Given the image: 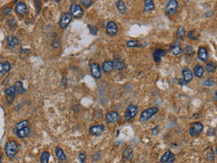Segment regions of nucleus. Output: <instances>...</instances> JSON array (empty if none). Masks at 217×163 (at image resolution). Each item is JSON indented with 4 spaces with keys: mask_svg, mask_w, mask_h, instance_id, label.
<instances>
[{
    "mask_svg": "<svg viewBox=\"0 0 217 163\" xmlns=\"http://www.w3.org/2000/svg\"><path fill=\"white\" fill-rule=\"evenodd\" d=\"M187 36H188L189 39H191V40H193V41H196V40H197V38L199 37V34L196 32L195 30H192V31H189V32H188Z\"/></svg>",
    "mask_w": 217,
    "mask_h": 163,
    "instance_id": "c9c22d12",
    "label": "nucleus"
},
{
    "mask_svg": "<svg viewBox=\"0 0 217 163\" xmlns=\"http://www.w3.org/2000/svg\"><path fill=\"white\" fill-rule=\"evenodd\" d=\"M197 57L199 60L203 61V62H206L208 60V52H207L206 48L205 46H200L199 49H198V52H197Z\"/></svg>",
    "mask_w": 217,
    "mask_h": 163,
    "instance_id": "dca6fc26",
    "label": "nucleus"
},
{
    "mask_svg": "<svg viewBox=\"0 0 217 163\" xmlns=\"http://www.w3.org/2000/svg\"><path fill=\"white\" fill-rule=\"evenodd\" d=\"M165 54H166V51L164 49H156L152 54V56L156 63H160L162 57H164Z\"/></svg>",
    "mask_w": 217,
    "mask_h": 163,
    "instance_id": "2eb2a0df",
    "label": "nucleus"
},
{
    "mask_svg": "<svg viewBox=\"0 0 217 163\" xmlns=\"http://www.w3.org/2000/svg\"><path fill=\"white\" fill-rule=\"evenodd\" d=\"M50 159V153L48 152H43L41 155V163H48Z\"/></svg>",
    "mask_w": 217,
    "mask_h": 163,
    "instance_id": "f704fd0d",
    "label": "nucleus"
},
{
    "mask_svg": "<svg viewBox=\"0 0 217 163\" xmlns=\"http://www.w3.org/2000/svg\"><path fill=\"white\" fill-rule=\"evenodd\" d=\"M206 156L207 161H214L215 159V152L213 151V149L211 147H208L206 150Z\"/></svg>",
    "mask_w": 217,
    "mask_h": 163,
    "instance_id": "7c9ffc66",
    "label": "nucleus"
},
{
    "mask_svg": "<svg viewBox=\"0 0 217 163\" xmlns=\"http://www.w3.org/2000/svg\"><path fill=\"white\" fill-rule=\"evenodd\" d=\"M51 45H52V47L53 49H58L60 47V42L57 39H53V40H52V42H51Z\"/></svg>",
    "mask_w": 217,
    "mask_h": 163,
    "instance_id": "a19ab883",
    "label": "nucleus"
},
{
    "mask_svg": "<svg viewBox=\"0 0 217 163\" xmlns=\"http://www.w3.org/2000/svg\"><path fill=\"white\" fill-rule=\"evenodd\" d=\"M155 9V3L153 0L144 1V12H149Z\"/></svg>",
    "mask_w": 217,
    "mask_h": 163,
    "instance_id": "c85d7f7f",
    "label": "nucleus"
},
{
    "mask_svg": "<svg viewBox=\"0 0 217 163\" xmlns=\"http://www.w3.org/2000/svg\"><path fill=\"white\" fill-rule=\"evenodd\" d=\"M204 73H205V68L202 65H197L195 66V68H194V75H196V77H197V78H202L203 75H204Z\"/></svg>",
    "mask_w": 217,
    "mask_h": 163,
    "instance_id": "bb28decb",
    "label": "nucleus"
},
{
    "mask_svg": "<svg viewBox=\"0 0 217 163\" xmlns=\"http://www.w3.org/2000/svg\"><path fill=\"white\" fill-rule=\"evenodd\" d=\"M105 120L108 123H115L117 121H119L120 120V115L118 111H109L106 116H105Z\"/></svg>",
    "mask_w": 217,
    "mask_h": 163,
    "instance_id": "6e6552de",
    "label": "nucleus"
},
{
    "mask_svg": "<svg viewBox=\"0 0 217 163\" xmlns=\"http://www.w3.org/2000/svg\"><path fill=\"white\" fill-rule=\"evenodd\" d=\"M106 32L110 35H116L118 33V25L114 21H110L106 25Z\"/></svg>",
    "mask_w": 217,
    "mask_h": 163,
    "instance_id": "4468645a",
    "label": "nucleus"
},
{
    "mask_svg": "<svg viewBox=\"0 0 217 163\" xmlns=\"http://www.w3.org/2000/svg\"><path fill=\"white\" fill-rule=\"evenodd\" d=\"M5 94H6V97H7V103H8L9 105L12 104L13 102L15 101V97H16V90H15L14 86H10L8 87V88H7V89L5 90Z\"/></svg>",
    "mask_w": 217,
    "mask_h": 163,
    "instance_id": "9d476101",
    "label": "nucleus"
},
{
    "mask_svg": "<svg viewBox=\"0 0 217 163\" xmlns=\"http://www.w3.org/2000/svg\"><path fill=\"white\" fill-rule=\"evenodd\" d=\"M126 46L128 48H136V47H139V43L137 40H129L126 43Z\"/></svg>",
    "mask_w": 217,
    "mask_h": 163,
    "instance_id": "72a5a7b5",
    "label": "nucleus"
},
{
    "mask_svg": "<svg viewBox=\"0 0 217 163\" xmlns=\"http://www.w3.org/2000/svg\"><path fill=\"white\" fill-rule=\"evenodd\" d=\"M16 11L20 15H25L27 13V7L26 5L24 2H18L16 7Z\"/></svg>",
    "mask_w": 217,
    "mask_h": 163,
    "instance_id": "393cba45",
    "label": "nucleus"
},
{
    "mask_svg": "<svg viewBox=\"0 0 217 163\" xmlns=\"http://www.w3.org/2000/svg\"><path fill=\"white\" fill-rule=\"evenodd\" d=\"M70 14L72 15V17H75V18H81L83 16V14H84V11H83V7L76 4V3H72L70 7Z\"/></svg>",
    "mask_w": 217,
    "mask_h": 163,
    "instance_id": "20e7f679",
    "label": "nucleus"
},
{
    "mask_svg": "<svg viewBox=\"0 0 217 163\" xmlns=\"http://www.w3.org/2000/svg\"><path fill=\"white\" fill-rule=\"evenodd\" d=\"M2 162V154H1V152H0V163Z\"/></svg>",
    "mask_w": 217,
    "mask_h": 163,
    "instance_id": "09e8293b",
    "label": "nucleus"
},
{
    "mask_svg": "<svg viewBox=\"0 0 217 163\" xmlns=\"http://www.w3.org/2000/svg\"><path fill=\"white\" fill-rule=\"evenodd\" d=\"M184 53L186 54H193V48L190 46V45H187L186 48H185V50L183 51Z\"/></svg>",
    "mask_w": 217,
    "mask_h": 163,
    "instance_id": "37998d69",
    "label": "nucleus"
},
{
    "mask_svg": "<svg viewBox=\"0 0 217 163\" xmlns=\"http://www.w3.org/2000/svg\"><path fill=\"white\" fill-rule=\"evenodd\" d=\"M16 136L18 139H25L26 138L29 134H30V128L29 127H25V128H23L21 130H17L16 132Z\"/></svg>",
    "mask_w": 217,
    "mask_h": 163,
    "instance_id": "b1692460",
    "label": "nucleus"
},
{
    "mask_svg": "<svg viewBox=\"0 0 217 163\" xmlns=\"http://www.w3.org/2000/svg\"><path fill=\"white\" fill-rule=\"evenodd\" d=\"M182 75H183V77H184V81L186 84H188L189 82H191L193 80V73L192 71L189 69V68H184L182 70Z\"/></svg>",
    "mask_w": 217,
    "mask_h": 163,
    "instance_id": "6ab92c4d",
    "label": "nucleus"
},
{
    "mask_svg": "<svg viewBox=\"0 0 217 163\" xmlns=\"http://www.w3.org/2000/svg\"><path fill=\"white\" fill-rule=\"evenodd\" d=\"M102 67V70H103V72L105 74H111L114 70L113 62L110 61V60L109 61H105V62H103Z\"/></svg>",
    "mask_w": 217,
    "mask_h": 163,
    "instance_id": "412c9836",
    "label": "nucleus"
},
{
    "mask_svg": "<svg viewBox=\"0 0 217 163\" xmlns=\"http://www.w3.org/2000/svg\"><path fill=\"white\" fill-rule=\"evenodd\" d=\"M30 126V122L27 120H23L19 122H17L16 124H15L14 126V132L16 133L17 130H21L23 128H25V127H29Z\"/></svg>",
    "mask_w": 217,
    "mask_h": 163,
    "instance_id": "4be33fe9",
    "label": "nucleus"
},
{
    "mask_svg": "<svg viewBox=\"0 0 217 163\" xmlns=\"http://www.w3.org/2000/svg\"><path fill=\"white\" fill-rule=\"evenodd\" d=\"M116 7H117L118 11H119L120 14H122V15L125 14V13H126V11H127V7H126L125 3L123 2V1H120V0L116 1Z\"/></svg>",
    "mask_w": 217,
    "mask_h": 163,
    "instance_id": "c756f323",
    "label": "nucleus"
},
{
    "mask_svg": "<svg viewBox=\"0 0 217 163\" xmlns=\"http://www.w3.org/2000/svg\"><path fill=\"white\" fill-rule=\"evenodd\" d=\"M206 70L208 73H215V70H216V65L215 63H213V62H210L206 66Z\"/></svg>",
    "mask_w": 217,
    "mask_h": 163,
    "instance_id": "473e14b6",
    "label": "nucleus"
},
{
    "mask_svg": "<svg viewBox=\"0 0 217 163\" xmlns=\"http://www.w3.org/2000/svg\"><path fill=\"white\" fill-rule=\"evenodd\" d=\"M18 43H19V39H18V37H16L15 35H9L7 38V44L9 48L16 47Z\"/></svg>",
    "mask_w": 217,
    "mask_h": 163,
    "instance_id": "aec40b11",
    "label": "nucleus"
},
{
    "mask_svg": "<svg viewBox=\"0 0 217 163\" xmlns=\"http://www.w3.org/2000/svg\"><path fill=\"white\" fill-rule=\"evenodd\" d=\"M186 29L184 26H179L176 30V37L179 39V40H183L186 36Z\"/></svg>",
    "mask_w": 217,
    "mask_h": 163,
    "instance_id": "2f4dec72",
    "label": "nucleus"
},
{
    "mask_svg": "<svg viewBox=\"0 0 217 163\" xmlns=\"http://www.w3.org/2000/svg\"><path fill=\"white\" fill-rule=\"evenodd\" d=\"M90 70H91V74L95 79H99L102 77V68L99 64L97 63H92L90 65Z\"/></svg>",
    "mask_w": 217,
    "mask_h": 163,
    "instance_id": "1a4fd4ad",
    "label": "nucleus"
},
{
    "mask_svg": "<svg viewBox=\"0 0 217 163\" xmlns=\"http://www.w3.org/2000/svg\"><path fill=\"white\" fill-rule=\"evenodd\" d=\"M30 54V50L29 49H22L20 51V57L21 58H25L26 56H28Z\"/></svg>",
    "mask_w": 217,
    "mask_h": 163,
    "instance_id": "4c0bfd02",
    "label": "nucleus"
},
{
    "mask_svg": "<svg viewBox=\"0 0 217 163\" xmlns=\"http://www.w3.org/2000/svg\"><path fill=\"white\" fill-rule=\"evenodd\" d=\"M93 1L92 0H81V4L83 5L84 7H89L93 5Z\"/></svg>",
    "mask_w": 217,
    "mask_h": 163,
    "instance_id": "ea45409f",
    "label": "nucleus"
},
{
    "mask_svg": "<svg viewBox=\"0 0 217 163\" xmlns=\"http://www.w3.org/2000/svg\"><path fill=\"white\" fill-rule=\"evenodd\" d=\"M176 161L175 154L170 151H166L160 159V163H174Z\"/></svg>",
    "mask_w": 217,
    "mask_h": 163,
    "instance_id": "ddd939ff",
    "label": "nucleus"
},
{
    "mask_svg": "<svg viewBox=\"0 0 217 163\" xmlns=\"http://www.w3.org/2000/svg\"><path fill=\"white\" fill-rule=\"evenodd\" d=\"M157 130H158V127L156 126L154 130H152V132H153V133H155V134H156V133H157Z\"/></svg>",
    "mask_w": 217,
    "mask_h": 163,
    "instance_id": "de8ad7c7",
    "label": "nucleus"
},
{
    "mask_svg": "<svg viewBox=\"0 0 217 163\" xmlns=\"http://www.w3.org/2000/svg\"><path fill=\"white\" fill-rule=\"evenodd\" d=\"M11 11H12V8H10V7H6V8H4L3 9V13H4V15H9L11 13Z\"/></svg>",
    "mask_w": 217,
    "mask_h": 163,
    "instance_id": "c03bdc74",
    "label": "nucleus"
},
{
    "mask_svg": "<svg viewBox=\"0 0 217 163\" xmlns=\"http://www.w3.org/2000/svg\"><path fill=\"white\" fill-rule=\"evenodd\" d=\"M122 155H123L124 159L128 160V161L132 160V158H133V149H132V147L129 146V145L126 146V148H125L124 151H123Z\"/></svg>",
    "mask_w": 217,
    "mask_h": 163,
    "instance_id": "5701e85b",
    "label": "nucleus"
},
{
    "mask_svg": "<svg viewBox=\"0 0 217 163\" xmlns=\"http://www.w3.org/2000/svg\"><path fill=\"white\" fill-rule=\"evenodd\" d=\"M88 27H89V30L90 32L92 33V34L93 35H97L98 34V28L94 25H88Z\"/></svg>",
    "mask_w": 217,
    "mask_h": 163,
    "instance_id": "58836bf2",
    "label": "nucleus"
},
{
    "mask_svg": "<svg viewBox=\"0 0 217 163\" xmlns=\"http://www.w3.org/2000/svg\"><path fill=\"white\" fill-rule=\"evenodd\" d=\"M54 152H55V155H56V157H57V159L59 161H66V155L60 147H56L55 150H54Z\"/></svg>",
    "mask_w": 217,
    "mask_h": 163,
    "instance_id": "cd10ccee",
    "label": "nucleus"
},
{
    "mask_svg": "<svg viewBox=\"0 0 217 163\" xmlns=\"http://www.w3.org/2000/svg\"><path fill=\"white\" fill-rule=\"evenodd\" d=\"M203 130H204L203 123H201L199 121H196V122L191 124V126L189 128V134L192 137H197L202 133Z\"/></svg>",
    "mask_w": 217,
    "mask_h": 163,
    "instance_id": "7ed1b4c3",
    "label": "nucleus"
},
{
    "mask_svg": "<svg viewBox=\"0 0 217 163\" xmlns=\"http://www.w3.org/2000/svg\"><path fill=\"white\" fill-rule=\"evenodd\" d=\"M17 150H18V146L15 141H7V143L5 146V152L8 158L15 157V155L17 152Z\"/></svg>",
    "mask_w": 217,
    "mask_h": 163,
    "instance_id": "f03ea898",
    "label": "nucleus"
},
{
    "mask_svg": "<svg viewBox=\"0 0 217 163\" xmlns=\"http://www.w3.org/2000/svg\"><path fill=\"white\" fill-rule=\"evenodd\" d=\"M85 160H86V155L85 153L81 152L79 154V163H85Z\"/></svg>",
    "mask_w": 217,
    "mask_h": 163,
    "instance_id": "79ce46f5",
    "label": "nucleus"
},
{
    "mask_svg": "<svg viewBox=\"0 0 217 163\" xmlns=\"http://www.w3.org/2000/svg\"><path fill=\"white\" fill-rule=\"evenodd\" d=\"M113 62V67L114 69L118 70V71H123L125 68H126V65H125V62L123 60H121L120 57H116L114 59Z\"/></svg>",
    "mask_w": 217,
    "mask_h": 163,
    "instance_id": "a211bd4d",
    "label": "nucleus"
},
{
    "mask_svg": "<svg viewBox=\"0 0 217 163\" xmlns=\"http://www.w3.org/2000/svg\"><path fill=\"white\" fill-rule=\"evenodd\" d=\"M202 84H203L204 86L212 87L215 84V81H214L213 79H206V81H204V82L202 83Z\"/></svg>",
    "mask_w": 217,
    "mask_h": 163,
    "instance_id": "e433bc0d",
    "label": "nucleus"
},
{
    "mask_svg": "<svg viewBox=\"0 0 217 163\" xmlns=\"http://www.w3.org/2000/svg\"><path fill=\"white\" fill-rule=\"evenodd\" d=\"M177 8H178V2L176 0H169L166 2V5H165V14L168 16H172L176 13Z\"/></svg>",
    "mask_w": 217,
    "mask_h": 163,
    "instance_id": "423d86ee",
    "label": "nucleus"
},
{
    "mask_svg": "<svg viewBox=\"0 0 217 163\" xmlns=\"http://www.w3.org/2000/svg\"><path fill=\"white\" fill-rule=\"evenodd\" d=\"M158 111H159V109L157 108V107H150V108L146 109L140 114L139 121L143 122V121L148 120L152 116H154L155 114H156L158 112Z\"/></svg>",
    "mask_w": 217,
    "mask_h": 163,
    "instance_id": "f257e3e1",
    "label": "nucleus"
},
{
    "mask_svg": "<svg viewBox=\"0 0 217 163\" xmlns=\"http://www.w3.org/2000/svg\"><path fill=\"white\" fill-rule=\"evenodd\" d=\"M104 130H105V127H104L103 124H97V125L92 126L89 130V132H90V134H92L93 136L98 137L103 133Z\"/></svg>",
    "mask_w": 217,
    "mask_h": 163,
    "instance_id": "9b49d317",
    "label": "nucleus"
},
{
    "mask_svg": "<svg viewBox=\"0 0 217 163\" xmlns=\"http://www.w3.org/2000/svg\"><path fill=\"white\" fill-rule=\"evenodd\" d=\"M169 53L172 54V55H175V56H177V55L182 54L183 53V49H182V46H181V43L179 41H176L175 43L170 46Z\"/></svg>",
    "mask_w": 217,
    "mask_h": 163,
    "instance_id": "f8f14e48",
    "label": "nucleus"
},
{
    "mask_svg": "<svg viewBox=\"0 0 217 163\" xmlns=\"http://www.w3.org/2000/svg\"><path fill=\"white\" fill-rule=\"evenodd\" d=\"M11 70V65L8 62H0V77L6 75Z\"/></svg>",
    "mask_w": 217,
    "mask_h": 163,
    "instance_id": "f3484780",
    "label": "nucleus"
},
{
    "mask_svg": "<svg viewBox=\"0 0 217 163\" xmlns=\"http://www.w3.org/2000/svg\"><path fill=\"white\" fill-rule=\"evenodd\" d=\"M138 111V106H137V105H134V104H129V105L127 107L126 111H125V114H124L125 120L129 121V120H130L133 119L135 116L137 115Z\"/></svg>",
    "mask_w": 217,
    "mask_h": 163,
    "instance_id": "39448f33",
    "label": "nucleus"
},
{
    "mask_svg": "<svg viewBox=\"0 0 217 163\" xmlns=\"http://www.w3.org/2000/svg\"><path fill=\"white\" fill-rule=\"evenodd\" d=\"M72 15L69 13V12H66V13H63L61 16V19H60V22H59V25L62 29H65L68 25L71 23L72 21Z\"/></svg>",
    "mask_w": 217,
    "mask_h": 163,
    "instance_id": "0eeeda50",
    "label": "nucleus"
},
{
    "mask_svg": "<svg viewBox=\"0 0 217 163\" xmlns=\"http://www.w3.org/2000/svg\"><path fill=\"white\" fill-rule=\"evenodd\" d=\"M13 86H14V88H15L16 93L17 94H22V93H25L26 92L25 88L24 87L23 84H22V82H20V81L16 82V83H15V85H13Z\"/></svg>",
    "mask_w": 217,
    "mask_h": 163,
    "instance_id": "a878e982",
    "label": "nucleus"
},
{
    "mask_svg": "<svg viewBox=\"0 0 217 163\" xmlns=\"http://www.w3.org/2000/svg\"><path fill=\"white\" fill-rule=\"evenodd\" d=\"M215 129H214V128H210L209 130H208V132H207V135H215Z\"/></svg>",
    "mask_w": 217,
    "mask_h": 163,
    "instance_id": "a18cd8bd",
    "label": "nucleus"
},
{
    "mask_svg": "<svg viewBox=\"0 0 217 163\" xmlns=\"http://www.w3.org/2000/svg\"><path fill=\"white\" fill-rule=\"evenodd\" d=\"M72 109H73V111H74L75 112H78V111H80V109H81V106H80L79 104H76Z\"/></svg>",
    "mask_w": 217,
    "mask_h": 163,
    "instance_id": "49530a36",
    "label": "nucleus"
}]
</instances>
